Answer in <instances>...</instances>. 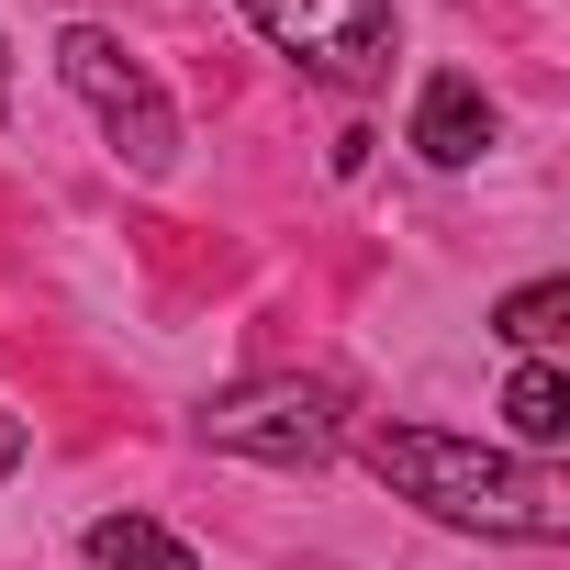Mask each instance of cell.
Masks as SVG:
<instances>
[{
	"label": "cell",
	"instance_id": "6da1fadb",
	"mask_svg": "<svg viewBox=\"0 0 570 570\" xmlns=\"http://www.w3.org/2000/svg\"><path fill=\"white\" fill-rule=\"evenodd\" d=\"M370 470L425 503L436 525H481V537H570V481L548 459L481 448V436H436V425H381Z\"/></svg>",
	"mask_w": 570,
	"mask_h": 570
},
{
	"label": "cell",
	"instance_id": "7a4b0ae2",
	"mask_svg": "<svg viewBox=\"0 0 570 570\" xmlns=\"http://www.w3.org/2000/svg\"><path fill=\"white\" fill-rule=\"evenodd\" d=\"M57 79L101 112V135H112V157H124V168H146V179H157V168L179 157V112H168V90L146 79V57H135L112 23H68V35H57Z\"/></svg>",
	"mask_w": 570,
	"mask_h": 570
},
{
	"label": "cell",
	"instance_id": "3957f363",
	"mask_svg": "<svg viewBox=\"0 0 570 570\" xmlns=\"http://www.w3.org/2000/svg\"><path fill=\"white\" fill-rule=\"evenodd\" d=\"M336 436H347L336 381H235L224 403H202V448L268 459V470H325Z\"/></svg>",
	"mask_w": 570,
	"mask_h": 570
},
{
	"label": "cell",
	"instance_id": "277c9868",
	"mask_svg": "<svg viewBox=\"0 0 570 570\" xmlns=\"http://www.w3.org/2000/svg\"><path fill=\"white\" fill-rule=\"evenodd\" d=\"M246 23L336 90H370L392 68V0H246Z\"/></svg>",
	"mask_w": 570,
	"mask_h": 570
},
{
	"label": "cell",
	"instance_id": "5b68a950",
	"mask_svg": "<svg viewBox=\"0 0 570 570\" xmlns=\"http://www.w3.org/2000/svg\"><path fill=\"white\" fill-rule=\"evenodd\" d=\"M481 146H492V90L459 79V68H436V79L414 90V157H425V168H470Z\"/></svg>",
	"mask_w": 570,
	"mask_h": 570
},
{
	"label": "cell",
	"instance_id": "8992f818",
	"mask_svg": "<svg viewBox=\"0 0 570 570\" xmlns=\"http://www.w3.org/2000/svg\"><path fill=\"white\" fill-rule=\"evenodd\" d=\"M503 425H514L525 459H548V448L570 436V381H559V358H525V370L503 381Z\"/></svg>",
	"mask_w": 570,
	"mask_h": 570
},
{
	"label": "cell",
	"instance_id": "52a82bcc",
	"mask_svg": "<svg viewBox=\"0 0 570 570\" xmlns=\"http://www.w3.org/2000/svg\"><path fill=\"white\" fill-rule=\"evenodd\" d=\"M90 570H202L190 537H168L157 514H101L90 525Z\"/></svg>",
	"mask_w": 570,
	"mask_h": 570
},
{
	"label": "cell",
	"instance_id": "ba28073f",
	"mask_svg": "<svg viewBox=\"0 0 570 570\" xmlns=\"http://www.w3.org/2000/svg\"><path fill=\"white\" fill-rule=\"evenodd\" d=\"M559 314H570V279H525V292H503L492 336H503L514 358H548V347H559Z\"/></svg>",
	"mask_w": 570,
	"mask_h": 570
},
{
	"label": "cell",
	"instance_id": "9c48e42d",
	"mask_svg": "<svg viewBox=\"0 0 570 570\" xmlns=\"http://www.w3.org/2000/svg\"><path fill=\"white\" fill-rule=\"evenodd\" d=\"M23 470V414H0V481Z\"/></svg>",
	"mask_w": 570,
	"mask_h": 570
},
{
	"label": "cell",
	"instance_id": "30bf717a",
	"mask_svg": "<svg viewBox=\"0 0 570 570\" xmlns=\"http://www.w3.org/2000/svg\"><path fill=\"white\" fill-rule=\"evenodd\" d=\"M0 112H12V46H0Z\"/></svg>",
	"mask_w": 570,
	"mask_h": 570
}]
</instances>
